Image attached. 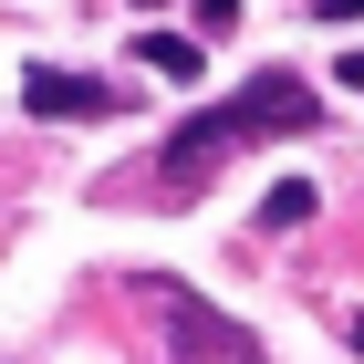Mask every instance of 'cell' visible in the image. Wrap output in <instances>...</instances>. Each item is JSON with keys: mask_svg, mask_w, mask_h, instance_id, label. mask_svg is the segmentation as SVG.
<instances>
[{"mask_svg": "<svg viewBox=\"0 0 364 364\" xmlns=\"http://www.w3.org/2000/svg\"><path fill=\"white\" fill-rule=\"evenodd\" d=\"M302 125H312V84L302 73H250L229 105H198L188 125L167 136L156 177H167V198H198L219 156H240V146H260V136H302Z\"/></svg>", "mask_w": 364, "mask_h": 364, "instance_id": "obj_1", "label": "cell"}, {"mask_svg": "<svg viewBox=\"0 0 364 364\" xmlns=\"http://www.w3.org/2000/svg\"><path fill=\"white\" fill-rule=\"evenodd\" d=\"M21 105L53 114V125H94V114H114V94L94 84V73H53V63H42V73H21Z\"/></svg>", "mask_w": 364, "mask_h": 364, "instance_id": "obj_2", "label": "cell"}, {"mask_svg": "<svg viewBox=\"0 0 364 364\" xmlns=\"http://www.w3.org/2000/svg\"><path fill=\"white\" fill-rule=\"evenodd\" d=\"M136 53H146V73H167V84H198V42H177V31H146Z\"/></svg>", "mask_w": 364, "mask_h": 364, "instance_id": "obj_3", "label": "cell"}, {"mask_svg": "<svg viewBox=\"0 0 364 364\" xmlns=\"http://www.w3.org/2000/svg\"><path fill=\"white\" fill-rule=\"evenodd\" d=\"M312 219V177H281L271 198H260V229H302Z\"/></svg>", "mask_w": 364, "mask_h": 364, "instance_id": "obj_4", "label": "cell"}, {"mask_svg": "<svg viewBox=\"0 0 364 364\" xmlns=\"http://www.w3.org/2000/svg\"><path fill=\"white\" fill-rule=\"evenodd\" d=\"M333 84H354V94H364V53H343V63H333Z\"/></svg>", "mask_w": 364, "mask_h": 364, "instance_id": "obj_5", "label": "cell"}, {"mask_svg": "<svg viewBox=\"0 0 364 364\" xmlns=\"http://www.w3.org/2000/svg\"><path fill=\"white\" fill-rule=\"evenodd\" d=\"M323 21H364V0H323Z\"/></svg>", "mask_w": 364, "mask_h": 364, "instance_id": "obj_6", "label": "cell"}, {"mask_svg": "<svg viewBox=\"0 0 364 364\" xmlns=\"http://www.w3.org/2000/svg\"><path fill=\"white\" fill-rule=\"evenodd\" d=\"M229 11H240V0H198V21H229Z\"/></svg>", "mask_w": 364, "mask_h": 364, "instance_id": "obj_7", "label": "cell"}, {"mask_svg": "<svg viewBox=\"0 0 364 364\" xmlns=\"http://www.w3.org/2000/svg\"><path fill=\"white\" fill-rule=\"evenodd\" d=\"M354 354H364V312H354Z\"/></svg>", "mask_w": 364, "mask_h": 364, "instance_id": "obj_8", "label": "cell"}, {"mask_svg": "<svg viewBox=\"0 0 364 364\" xmlns=\"http://www.w3.org/2000/svg\"><path fill=\"white\" fill-rule=\"evenodd\" d=\"M136 11H156V0H136Z\"/></svg>", "mask_w": 364, "mask_h": 364, "instance_id": "obj_9", "label": "cell"}]
</instances>
